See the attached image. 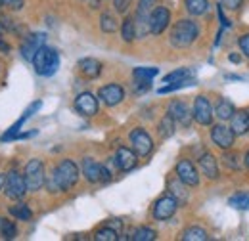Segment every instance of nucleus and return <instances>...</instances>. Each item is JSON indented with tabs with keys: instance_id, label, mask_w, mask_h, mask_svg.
I'll return each mask as SVG.
<instances>
[{
	"instance_id": "f257e3e1",
	"label": "nucleus",
	"mask_w": 249,
	"mask_h": 241,
	"mask_svg": "<svg viewBox=\"0 0 249 241\" xmlns=\"http://www.w3.org/2000/svg\"><path fill=\"white\" fill-rule=\"evenodd\" d=\"M79 180V167L69 161V159H63L62 163L52 171V174L46 178V188L48 191H67L71 189Z\"/></svg>"
},
{
	"instance_id": "f03ea898",
	"label": "nucleus",
	"mask_w": 249,
	"mask_h": 241,
	"mask_svg": "<svg viewBox=\"0 0 249 241\" xmlns=\"http://www.w3.org/2000/svg\"><path fill=\"white\" fill-rule=\"evenodd\" d=\"M33 65H35V71L42 77H52L58 67H60V56L54 48H48V46H40L33 58Z\"/></svg>"
},
{
	"instance_id": "7ed1b4c3",
	"label": "nucleus",
	"mask_w": 249,
	"mask_h": 241,
	"mask_svg": "<svg viewBox=\"0 0 249 241\" xmlns=\"http://www.w3.org/2000/svg\"><path fill=\"white\" fill-rule=\"evenodd\" d=\"M199 34V27L196 21L192 19H180L173 31H171V42L177 46V48H186L190 46Z\"/></svg>"
},
{
	"instance_id": "20e7f679",
	"label": "nucleus",
	"mask_w": 249,
	"mask_h": 241,
	"mask_svg": "<svg viewBox=\"0 0 249 241\" xmlns=\"http://www.w3.org/2000/svg\"><path fill=\"white\" fill-rule=\"evenodd\" d=\"M25 184H27V191H36L44 186L46 182V174H44V165L40 159H31L25 167Z\"/></svg>"
},
{
	"instance_id": "39448f33",
	"label": "nucleus",
	"mask_w": 249,
	"mask_h": 241,
	"mask_svg": "<svg viewBox=\"0 0 249 241\" xmlns=\"http://www.w3.org/2000/svg\"><path fill=\"white\" fill-rule=\"evenodd\" d=\"M83 174H85L87 180L92 182V184H96V182L111 180V171H109L107 167L96 163V161L90 159V157H87V159L83 161Z\"/></svg>"
},
{
	"instance_id": "423d86ee",
	"label": "nucleus",
	"mask_w": 249,
	"mask_h": 241,
	"mask_svg": "<svg viewBox=\"0 0 249 241\" xmlns=\"http://www.w3.org/2000/svg\"><path fill=\"white\" fill-rule=\"evenodd\" d=\"M130 144H132L134 153L140 155V157L150 155V151L154 148V142H152L150 134H148L144 128H134V130L130 132Z\"/></svg>"
},
{
	"instance_id": "0eeeda50",
	"label": "nucleus",
	"mask_w": 249,
	"mask_h": 241,
	"mask_svg": "<svg viewBox=\"0 0 249 241\" xmlns=\"http://www.w3.org/2000/svg\"><path fill=\"white\" fill-rule=\"evenodd\" d=\"M4 186H6L4 191H6V195H8L10 199H21V197L25 195V191H27L25 178H23L19 172H16V171H12V172L6 176Z\"/></svg>"
},
{
	"instance_id": "6e6552de",
	"label": "nucleus",
	"mask_w": 249,
	"mask_h": 241,
	"mask_svg": "<svg viewBox=\"0 0 249 241\" xmlns=\"http://www.w3.org/2000/svg\"><path fill=\"white\" fill-rule=\"evenodd\" d=\"M169 21H171V12L165 8V6H156L150 14V19H148V25H150V33L154 34H161L163 31L169 27Z\"/></svg>"
},
{
	"instance_id": "1a4fd4ad",
	"label": "nucleus",
	"mask_w": 249,
	"mask_h": 241,
	"mask_svg": "<svg viewBox=\"0 0 249 241\" xmlns=\"http://www.w3.org/2000/svg\"><path fill=\"white\" fill-rule=\"evenodd\" d=\"M213 113H215V109L211 107V102L205 96H197L196 102H194V111H192L194 119L199 124H211Z\"/></svg>"
},
{
	"instance_id": "9d476101",
	"label": "nucleus",
	"mask_w": 249,
	"mask_h": 241,
	"mask_svg": "<svg viewBox=\"0 0 249 241\" xmlns=\"http://www.w3.org/2000/svg\"><path fill=\"white\" fill-rule=\"evenodd\" d=\"M177 207H178V201L173 195H163L154 205V218L156 220H169L177 212Z\"/></svg>"
},
{
	"instance_id": "9b49d317",
	"label": "nucleus",
	"mask_w": 249,
	"mask_h": 241,
	"mask_svg": "<svg viewBox=\"0 0 249 241\" xmlns=\"http://www.w3.org/2000/svg\"><path fill=\"white\" fill-rule=\"evenodd\" d=\"M40 105H42V102H33L31 105L25 109V113H23L19 119L16 120V122H14V124H12L4 134H2V138H0V140H2V142H10V140H14V138H16V134H18V132L21 130V126L25 124V120L31 119L33 113H36V111L40 109Z\"/></svg>"
},
{
	"instance_id": "f8f14e48",
	"label": "nucleus",
	"mask_w": 249,
	"mask_h": 241,
	"mask_svg": "<svg viewBox=\"0 0 249 241\" xmlns=\"http://www.w3.org/2000/svg\"><path fill=\"white\" fill-rule=\"evenodd\" d=\"M234 138H236L234 130L230 126H226V124H217L211 130V140L222 150H230L232 144H234Z\"/></svg>"
},
{
	"instance_id": "ddd939ff",
	"label": "nucleus",
	"mask_w": 249,
	"mask_h": 241,
	"mask_svg": "<svg viewBox=\"0 0 249 241\" xmlns=\"http://www.w3.org/2000/svg\"><path fill=\"white\" fill-rule=\"evenodd\" d=\"M98 98H100L106 105L113 107V105H117V103L123 102L124 90H123V86H119V85H106V86H102V88L98 90Z\"/></svg>"
},
{
	"instance_id": "4468645a",
	"label": "nucleus",
	"mask_w": 249,
	"mask_h": 241,
	"mask_svg": "<svg viewBox=\"0 0 249 241\" xmlns=\"http://www.w3.org/2000/svg\"><path fill=\"white\" fill-rule=\"evenodd\" d=\"M75 109L85 117H92L98 113V100L90 92H83L75 98Z\"/></svg>"
},
{
	"instance_id": "2eb2a0df",
	"label": "nucleus",
	"mask_w": 249,
	"mask_h": 241,
	"mask_svg": "<svg viewBox=\"0 0 249 241\" xmlns=\"http://www.w3.org/2000/svg\"><path fill=\"white\" fill-rule=\"evenodd\" d=\"M44 40H46V34H44V33L29 34V36L23 40V44H21V56L27 61H33L36 50H38L40 46H44Z\"/></svg>"
},
{
	"instance_id": "dca6fc26",
	"label": "nucleus",
	"mask_w": 249,
	"mask_h": 241,
	"mask_svg": "<svg viewBox=\"0 0 249 241\" xmlns=\"http://www.w3.org/2000/svg\"><path fill=\"white\" fill-rule=\"evenodd\" d=\"M177 176L182 180V184H186V186H197L199 184V174H197L196 167L188 159L178 161V165H177Z\"/></svg>"
},
{
	"instance_id": "f3484780",
	"label": "nucleus",
	"mask_w": 249,
	"mask_h": 241,
	"mask_svg": "<svg viewBox=\"0 0 249 241\" xmlns=\"http://www.w3.org/2000/svg\"><path fill=\"white\" fill-rule=\"evenodd\" d=\"M113 161H115L119 171L128 172V171H132L136 167V153L132 150H128V148H119L115 157H113Z\"/></svg>"
},
{
	"instance_id": "a211bd4d",
	"label": "nucleus",
	"mask_w": 249,
	"mask_h": 241,
	"mask_svg": "<svg viewBox=\"0 0 249 241\" xmlns=\"http://www.w3.org/2000/svg\"><path fill=\"white\" fill-rule=\"evenodd\" d=\"M167 113L177 120V122H180L182 126H188V124L192 122V117H194V115L188 111L186 103H184V102H178V100L169 103V111H167Z\"/></svg>"
},
{
	"instance_id": "6ab92c4d",
	"label": "nucleus",
	"mask_w": 249,
	"mask_h": 241,
	"mask_svg": "<svg viewBox=\"0 0 249 241\" xmlns=\"http://www.w3.org/2000/svg\"><path fill=\"white\" fill-rule=\"evenodd\" d=\"M199 169L201 172L209 178V180H215L218 178V165H217V159L211 155V153H203L199 157Z\"/></svg>"
},
{
	"instance_id": "aec40b11",
	"label": "nucleus",
	"mask_w": 249,
	"mask_h": 241,
	"mask_svg": "<svg viewBox=\"0 0 249 241\" xmlns=\"http://www.w3.org/2000/svg\"><path fill=\"white\" fill-rule=\"evenodd\" d=\"M230 128L234 130L236 136H242V134H248L249 132V113L248 111H236L232 115V124Z\"/></svg>"
},
{
	"instance_id": "412c9836",
	"label": "nucleus",
	"mask_w": 249,
	"mask_h": 241,
	"mask_svg": "<svg viewBox=\"0 0 249 241\" xmlns=\"http://www.w3.org/2000/svg\"><path fill=\"white\" fill-rule=\"evenodd\" d=\"M79 69L87 79H96L100 75V71H102V63L98 60H94V58H85V60L79 61Z\"/></svg>"
},
{
	"instance_id": "4be33fe9",
	"label": "nucleus",
	"mask_w": 249,
	"mask_h": 241,
	"mask_svg": "<svg viewBox=\"0 0 249 241\" xmlns=\"http://www.w3.org/2000/svg\"><path fill=\"white\" fill-rule=\"evenodd\" d=\"M215 113H217V117L220 120L232 119V115L236 113V107H234V103H232L230 100L220 98V100H218V103H217V107H215Z\"/></svg>"
},
{
	"instance_id": "5701e85b",
	"label": "nucleus",
	"mask_w": 249,
	"mask_h": 241,
	"mask_svg": "<svg viewBox=\"0 0 249 241\" xmlns=\"http://www.w3.org/2000/svg\"><path fill=\"white\" fill-rule=\"evenodd\" d=\"M169 189H171V193H173V197L178 201V203H186L188 199V191L184 189V186H182V180L177 176V178H171L169 180Z\"/></svg>"
},
{
	"instance_id": "b1692460",
	"label": "nucleus",
	"mask_w": 249,
	"mask_h": 241,
	"mask_svg": "<svg viewBox=\"0 0 249 241\" xmlns=\"http://www.w3.org/2000/svg\"><path fill=\"white\" fill-rule=\"evenodd\" d=\"M175 128H177V120L167 113V115L161 119V122H159V134H161L163 138H171V136L175 134Z\"/></svg>"
},
{
	"instance_id": "393cba45",
	"label": "nucleus",
	"mask_w": 249,
	"mask_h": 241,
	"mask_svg": "<svg viewBox=\"0 0 249 241\" xmlns=\"http://www.w3.org/2000/svg\"><path fill=\"white\" fill-rule=\"evenodd\" d=\"M184 2H186V10L192 16H201L209 8V0H184Z\"/></svg>"
},
{
	"instance_id": "a878e982",
	"label": "nucleus",
	"mask_w": 249,
	"mask_h": 241,
	"mask_svg": "<svg viewBox=\"0 0 249 241\" xmlns=\"http://www.w3.org/2000/svg\"><path fill=\"white\" fill-rule=\"evenodd\" d=\"M182 240L184 241H205V240H209V236H207V232H205L203 228L192 226V228H188L186 232L182 234Z\"/></svg>"
},
{
	"instance_id": "bb28decb",
	"label": "nucleus",
	"mask_w": 249,
	"mask_h": 241,
	"mask_svg": "<svg viewBox=\"0 0 249 241\" xmlns=\"http://www.w3.org/2000/svg\"><path fill=\"white\" fill-rule=\"evenodd\" d=\"M121 34H123V40H126V42L134 40V36H136V23H134L132 17H126L123 21V25H121Z\"/></svg>"
},
{
	"instance_id": "cd10ccee",
	"label": "nucleus",
	"mask_w": 249,
	"mask_h": 241,
	"mask_svg": "<svg viewBox=\"0 0 249 241\" xmlns=\"http://www.w3.org/2000/svg\"><path fill=\"white\" fill-rule=\"evenodd\" d=\"M10 212H12V216H16L18 220H31V216H33L31 209H29L25 203H18V205H14V207L10 209Z\"/></svg>"
},
{
	"instance_id": "c85d7f7f",
	"label": "nucleus",
	"mask_w": 249,
	"mask_h": 241,
	"mask_svg": "<svg viewBox=\"0 0 249 241\" xmlns=\"http://www.w3.org/2000/svg\"><path fill=\"white\" fill-rule=\"evenodd\" d=\"M157 73H159V71H157V67H136L132 75H134V81H136V79H142V81H152Z\"/></svg>"
},
{
	"instance_id": "c756f323",
	"label": "nucleus",
	"mask_w": 249,
	"mask_h": 241,
	"mask_svg": "<svg viewBox=\"0 0 249 241\" xmlns=\"http://www.w3.org/2000/svg\"><path fill=\"white\" fill-rule=\"evenodd\" d=\"M230 205L236 207V209H242V211H248L249 209V193L242 191V193H236L230 197Z\"/></svg>"
},
{
	"instance_id": "7c9ffc66",
	"label": "nucleus",
	"mask_w": 249,
	"mask_h": 241,
	"mask_svg": "<svg viewBox=\"0 0 249 241\" xmlns=\"http://www.w3.org/2000/svg\"><path fill=\"white\" fill-rule=\"evenodd\" d=\"M0 236H2L4 240H14V238L18 236V228H16V224L4 218V220H2V226H0Z\"/></svg>"
},
{
	"instance_id": "2f4dec72",
	"label": "nucleus",
	"mask_w": 249,
	"mask_h": 241,
	"mask_svg": "<svg viewBox=\"0 0 249 241\" xmlns=\"http://www.w3.org/2000/svg\"><path fill=\"white\" fill-rule=\"evenodd\" d=\"M94 240L96 241H117L119 238H117V230H113V228L106 226V228H102V230H98V232H96Z\"/></svg>"
},
{
	"instance_id": "473e14b6",
	"label": "nucleus",
	"mask_w": 249,
	"mask_h": 241,
	"mask_svg": "<svg viewBox=\"0 0 249 241\" xmlns=\"http://www.w3.org/2000/svg\"><path fill=\"white\" fill-rule=\"evenodd\" d=\"M132 240L134 241H154L156 240V230H152V228H138V230H134Z\"/></svg>"
},
{
	"instance_id": "72a5a7b5",
	"label": "nucleus",
	"mask_w": 249,
	"mask_h": 241,
	"mask_svg": "<svg viewBox=\"0 0 249 241\" xmlns=\"http://www.w3.org/2000/svg\"><path fill=\"white\" fill-rule=\"evenodd\" d=\"M184 79H190V69H177V71L169 73V75L163 79V83L171 85V83H178V81H184Z\"/></svg>"
},
{
	"instance_id": "f704fd0d",
	"label": "nucleus",
	"mask_w": 249,
	"mask_h": 241,
	"mask_svg": "<svg viewBox=\"0 0 249 241\" xmlns=\"http://www.w3.org/2000/svg\"><path fill=\"white\" fill-rule=\"evenodd\" d=\"M100 25H102V31H104V33H115V31H117V21H115V17H113L111 14H104Z\"/></svg>"
},
{
	"instance_id": "c9c22d12",
	"label": "nucleus",
	"mask_w": 249,
	"mask_h": 241,
	"mask_svg": "<svg viewBox=\"0 0 249 241\" xmlns=\"http://www.w3.org/2000/svg\"><path fill=\"white\" fill-rule=\"evenodd\" d=\"M190 85H194V81H192V79H184V81H178V83H171V85H167V86L159 88V94L175 92V90H178V88H184V86H190Z\"/></svg>"
},
{
	"instance_id": "e433bc0d",
	"label": "nucleus",
	"mask_w": 249,
	"mask_h": 241,
	"mask_svg": "<svg viewBox=\"0 0 249 241\" xmlns=\"http://www.w3.org/2000/svg\"><path fill=\"white\" fill-rule=\"evenodd\" d=\"M238 159H240V155H238V153H226V155H224V163H226L230 169H234V171H236V169H240V165H242Z\"/></svg>"
},
{
	"instance_id": "4c0bfd02",
	"label": "nucleus",
	"mask_w": 249,
	"mask_h": 241,
	"mask_svg": "<svg viewBox=\"0 0 249 241\" xmlns=\"http://www.w3.org/2000/svg\"><path fill=\"white\" fill-rule=\"evenodd\" d=\"M238 46H240L242 54H244V56H246V58L249 60V33L242 34V36L238 38Z\"/></svg>"
},
{
	"instance_id": "58836bf2",
	"label": "nucleus",
	"mask_w": 249,
	"mask_h": 241,
	"mask_svg": "<svg viewBox=\"0 0 249 241\" xmlns=\"http://www.w3.org/2000/svg\"><path fill=\"white\" fill-rule=\"evenodd\" d=\"M242 4V0H220V6L222 8H230V10H238Z\"/></svg>"
},
{
	"instance_id": "ea45409f",
	"label": "nucleus",
	"mask_w": 249,
	"mask_h": 241,
	"mask_svg": "<svg viewBox=\"0 0 249 241\" xmlns=\"http://www.w3.org/2000/svg\"><path fill=\"white\" fill-rule=\"evenodd\" d=\"M217 14H218V19H220V25H222V29H224V27H230V21H228V17L224 16V8H222L220 4H218Z\"/></svg>"
},
{
	"instance_id": "a19ab883",
	"label": "nucleus",
	"mask_w": 249,
	"mask_h": 241,
	"mask_svg": "<svg viewBox=\"0 0 249 241\" xmlns=\"http://www.w3.org/2000/svg\"><path fill=\"white\" fill-rule=\"evenodd\" d=\"M2 6H8L12 10H19L23 6V0H2Z\"/></svg>"
},
{
	"instance_id": "79ce46f5",
	"label": "nucleus",
	"mask_w": 249,
	"mask_h": 241,
	"mask_svg": "<svg viewBox=\"0 0 249 241\" xmlns=\"http://www.w3.org/2000/svg\"><path fill=\"white\" fill-rule=\"evenodd\" d=\"M126 6H128V0H115V8H117V12H124Z\"/></svg>"
},
{
	"instance_id": "37998d69",
	"label": "nucleus",
	"mask_w": 249,
	"mask_h": 241,
	"mask_svg": "<svg viewBox=\"0 0 249 241\" xmlns=\"http://www.w3.org/2000/svg\"><path fill=\"white\" fill-rule=\"evenodd\" d=\"M228 60L232 61V63H240V61H242V56H238V54H230Z\"/></svg>"
},
{
	"instance_id": "c03bdc74",
	"label": "nucleus",
	"mask_w": 249,
	"mask_h": 241,
	"mask_svg": "<svg viewBox=\"0 0 249 241\" xmlns=\"http://www.w3.org/2000/svg\"><path fill=\"white\" fill-rule=\"evenodd\" d=\"M0 50H2V52H8V50H10V46H8L6 42H0Z\"/></svg>"
},
{
	"instance_id": "a18cd8bd",
	"label": "nucleus",
	"mask_w": 249,
	"mask_h": 241,
	"mask_svg": "<svg viewBox=\"0 0 249 241\" xmlns=\"http://www.w3.org/2000/svg\"><path fill=\"white\" fill-rule=\"evenodd\" d=\"M4 182H6V174H0V189L4 188Z\"/></svg>"
},
{
	"instance_id": "49530a36",
	"label": "nucleus",
	"mask_w": 249,
	"mask_h": 241,
	"mask_svg": "<svg viewBox=\"0 0 249 241\" xmlns=\"http://www.w3.org/2000/svg\"><path fill=\"white\" fill-rule=\"evenodd\" d=\"M246 165H248V169H249V151L246 153Z\"/></svg>"
},
{
	"instance_id": "de8ad7c7",
	"label": "nucleus",
	"mask_w": 249,
	"mask_h": 241,
	"mask_svg": "<svg viewBox=\"0 0 249 241\" xmlns=\"http://www.w3.org/2000/svg\"><path fill=\"white\" fill-rule=\"evenodd\" d=\"M0 6H2V0H0Z\"/></svg>"
}]
</instances>
